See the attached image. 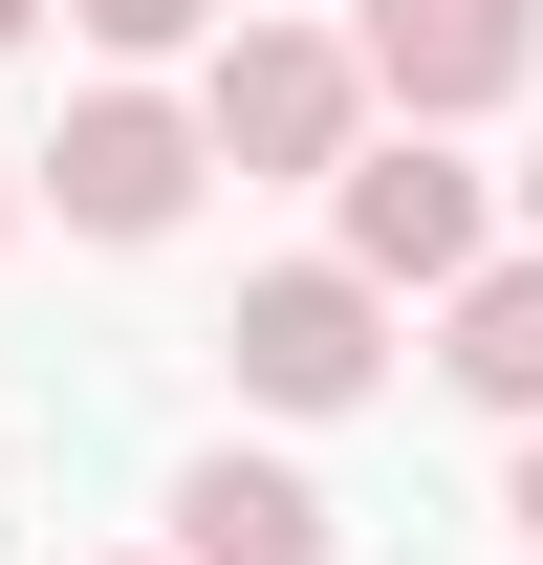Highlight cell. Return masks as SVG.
<instances>
[{
    "mask_svg": "<svg viewBox=\"0 0 543 565\" xmlns=\"http://www.w3.org/2000/svg\"><path fill=\"white\" fill-rule=\"evenodd\" d=\"M66 22H87V44H131V66H152V44H196L217 0H66Z\"/></svg>",
    "mask_w": 543,
    "mask_h": 565,
    "instance_id": "8",
    "label": "cell"
},
{
    "mask_svg": "<svg viewBox=\"0 0 543 565\" xmlns=\"http://www.w3.org/2000/svg\"><path fill=\"white\" fill-rule=\"evenodd\" d=\"M457 392H478V414H543V262L457 282Z\"/></svg>",
    "mask_w": 543,
    "mask_h": 565,
    "instance_id": "7",
    "label": "cell"
},
{
    "mask_svg": "<svg viewBox=\"0 0 543 565\" xmlns=\"http://www.w3.org/2000/svg\"><path fill=\"white\" fill-rule=\"evenodd\" d=\"M348 66L435 131V109H500V87L543 66V0H370V44H348Z\"/></svg>",
    "mask_w": 543,
    "mask_h": 565,
    "instance_id": "3",
    "label": "cell"
},
{
    "mask_svg": "<svg viewBox=\"0 0 543 565\" xmlns=\"http://www.w3.org/2000/svg\"><path fill=\"white\" fill-rule=\"evenodd\" d=\"M522 544H543V414H522Z\"/></svg>",
    "mask_w": 543,
    "mask_h": 565,
    "instance_id": "9",
    "label": "cell"
},
{
    "mask_svg": "<svg viewBox=\"0 0 543 565\" xmlns=\"http://www.w3.org/2000/svg\"><path fill=\"white\" fill-rule=\"evenodd\" d=\"M174 565H327V500L283 457H196L174 479Z\"/></svg>",
    "mask_w": 543,
    "mask_h": 565,
    "instance_id": "6",
    "label": "cell"
},
{
    "mask_svg": "<svg viewBox=\"0 0 543 565\" xmlns=\"http://www.w3.org/2000/svg\"><path fill=\"white\" fill-rule=\"evenodd\" d=\"M348 44H305V22H239V44H217V174H348Z\"/></svg>",
    "mask_w": 543,
    "mask_h": 565,
    "instance_id": "1",
    "label": "cell"
},
{
    "mask_svg": "<svg viewBox=\"0 0 543 565\" xmlns=\"http://www.w3.org/2000/svg\"><path fill=\"white\" fill-rule=\"evenodd\" d=\"M0 217H22V174H0Z\"/></svg>",
    "mask_w": 543,
    "mask_h": 565,
    "instance_id": "11",
    "label": "cell"
},
{
    "mask_svg": "<svg viewBox=\"0 0 543 565\" xmlns=\"http://www.w3.org/2000/svg\"><path fill=\"white\" fill-rule=\"evenodd\" d=\"M196 152H217V131H174L152 87H109V109H66V152H44V196H66L87 239H174V217H196Z\"/></svg>",
    "mask_w": 543,
    "mask_h": 565,
    "instance_id": "4",
    "label": "cell"
},
{
    "mask_svg": "<svg viewBox=\"0 0 543 565\" xmlns=\"http://www.w3.org/2000/svg\"><path fill=\"white\" fill-rule=\"evenodd\" d=\"M22 22H44V0H0V44H22Z\"/></svg>",
    "mask_w": 543,
    "mask_h": 565,
    "instance_id": "10",
    "label": "cell"
},
{
    "mask_svg": "<svg viewBox=\"0 0 543 565\" xmlns=\"http://www.w3.org/2000/svg\"><path fill=\"white\" fill-rule=\"evenodd\" d=\"M522 217H543V174H522Z\"/></svg>",
    "mask_w": 543,
    "mask_h": 565,
    "instance_id": "12",
    "label": "cell"
},
{
    "mask_svg": "<svg viewBox=\"0 0 543 565\" xmlns=\"http://www.w3.org/2000/svg\"><path fill=\"white\" fill-rule=\"evenodd\" d=\"M348 262H370V282H457V262H478V174H457L435 131L348 152Z\"/></svg>",
    "mask_w": 543,
    "mask_h": 565,
    "instance_id": "5",
    "label": "cell"
},
{
    "mask_svg": "<svg viewBox=\"0 0 543 565\" xmlns=\"http://www.w3.org/2000/svg\"><path fill=\"white\" fill-rule=\"evenodd\" d=\"M217 349H239V392H262V414H348V392H370V262H283V282H239V327H217Z\"/></svg>",
    "mask_w": 543,
    "mask_h": 565,
    "instance_id": "2",
    "label": "cell"
}]
</instances>
